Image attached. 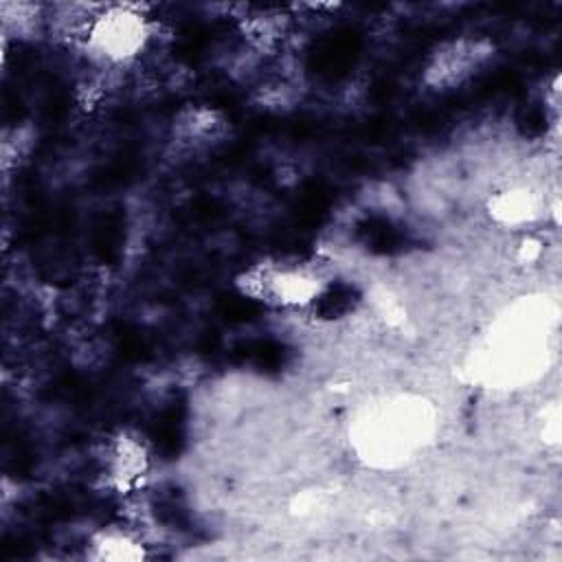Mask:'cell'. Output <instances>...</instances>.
Here are the masks:
<instances>
[{
	"label": "cell",
	"mask_w": 562,
	"mask_h": 562,
	"mask_svg": "<svg viewBox=\"0 0 562 562\" xmlns=\"http://www.w3.org/2000/svg\"><path fill=\"white\" fill-rule=\"evenodd\" d=\"M494 55L492 42L485 37H459L443 42L430 53L424 68V81L432 90H450L479 72Z\"/></svg>",
	"instance_id": "1"
}]
</instances>
